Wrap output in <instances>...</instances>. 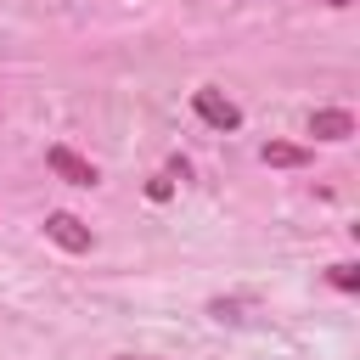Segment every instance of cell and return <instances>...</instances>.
<instances>
[{
    "instance_id": "6da1fadb",
    "label": "cell",
    "mask_w": 360,
    "mask_h": 360,
    "mask_svg": "<svg viewBox=\"0 0 360 360\" xmlns=\"http://www.w3.org/2000/svg\"><path fill=\"white\" fill-rule=\"evenodd\" d=\"M191 107H197V118L208 124V129H242V107L231 101V96H219L214 84H202V90H191Z\"/></svg>"
},
{
    "instance_id": "7a4b0ae2",
    "label": "cell",
    "mask_w": 360,
    "mask_h": 360,
    "mask_svg": "<svg viewBox=\"0 0 360 360\" xmlns=\"http://www.w3.org/2000/svg\"><path fill=\"white\" fill-rule=\"evenodd\" d=\"M45 236L56 242V248H68V253H90V225L84 219H73V214H45Z\"/></svg>"
},
{
    "instance_id": "3957f363",
    "label": "cell",
    "mask_w": 360,
    "mask_h": 360,
    "mask_svg": "<svg viewBox=\"0 0 360 360\" xmlns=\"http://www.w3.org/2000/svg\"><path fill=\"white\" fill-rule=\"evenodd\" d=\"M45 163H51V174H56V180H68V186H96V163H84L73 146H51V152H45Z\"/></svg>"
},
{
    "instance_id": "277c9868",
    "label": "cell",
    "mask_w": 360,
    "mask_h": 360,
    "mask_svg": "<svg viewBox=\"0 0 360 360\" xmlns=\"http://www.w3.org/2000/svg\"><path fill=\"white\" fill-rule=\"evenodd\" d=\"M309 135L315 141H349L354 135V118L343 107H321V112H309Z\"/></svg>"
},
{
    "instance_id": "5b68a950",
    "label": "cell",
    "mask_w": 360,
    "mask_h": 360,
    "mask_svg": "<svg viewBox=\"0 0 360 360\" xmlns=\"http://www.w3.org/2000/svg\"><path fill=\"white\" fill-rule=\"evenodd\" d=\"M259 158H264L270 169H304V163H309V146H292V141H270Z\"/></svg>"
},
{
    "instance_id": "8992f818",
    "label": "cell",
    "mask_w": 360,
    "mask_h": 360,
    "mask_svg": "<svg viewBox=\"0 0 360 360\" xmlns=\"http://www.w3.org/2000/svg\"><path fill=\"white\" fill-rule=\"evenodd\" d=\"M326 281H332L338 292H360V264H332Z\"/></svg>"
},
{
    "instance_id": "52a82bcc",
    "label": "cell",
    "mask_w": 360,
    "mask_h": 360,
    "mask_svg": "<svg viewBox=\"0 0 360 360\" xmlns=\"http://www.w3.org/2000/svg\"><path fill=\"white\" fill-rule=\"evenodd\" d=\"M169 191H174V186H169V174H163V180H152V186H146V197H152V202H169Z\"/></svg>"
},
{
    "instance_id": "ba28073f",
    "label": "cell",
    "mask_w": 360,
    "mask_h": 360,
    "mask_svg": "<svg viewBox=\"0 0 360 360\" xmlns=\"http://www.w3.org/2000/svg\"><path fill=\"white\" fill-rule=\"evenodd\" d=\"M118 360H146V354H118Z\"/></svg>"
},
{
    "instance_id": "9c48e42d",
    "label": "cell",
    "mask_w": 360,
    "mask_h": 360,
    "mask_svg": "<svg viewBox=\"0 0 360 360\" xmlns=\"http://www.w3.org/2000/svg\"><path fill=\"white\" fill-rule=\"evenodd\" d=\"M326 6H349V0H326Z\"/></svg>"
}]
</instances>
